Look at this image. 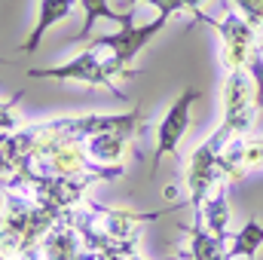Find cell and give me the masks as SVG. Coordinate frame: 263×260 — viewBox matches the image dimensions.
I'll list each match as a JSON object with an SVG mask.
<instances>
[{"mask_svg":"<svg viewBox=\"0 0 263 260\" xmlns=\"http://www.w3.org/2000/svg\"><path fill=\"white\" fill-rule=\"evenodd\" d=\"M165 22H168L165 15H156V22H150V25H141V28H138V25H129V28H120L117 34H101V37L92 43V49L110 52L104 62H107V67H110L114 77H135V70L126 67V65L165 28Z\"/></svg>","mask_w":263,"mask_h":260,"instance_id":"obj_1","label":"cell"},{"mask_svg":"<svg viewBox=\"0 0 263 260\" xmlns=\"http://www.w3.org/2000/svg\"><path fill=\"white\" fill-rule=\"evenodd\" d=\"M230 138H236V135L220 123V129L214 132L202 147H196V153L190 156V165H187L190 205H196V208H199V205L208 199L211 187L217 184V178H220V150L227 147V141H230Z\"/></svg>","mask_w":263,"mask_h":260,"instance_id":"obj_2","label":"cell"},{"mask_svg":"<svg viewBox=\"0 0 263 260\" xmlns=\"http://www.w3.org/2000/svg\"><path fill=\"white\" fill-rule=\"evenodd\" d=\"M28 77L31 80H62V83H89V86H104V89H110L117 98H123V92L120 89H114V73H110V67L107 62L101 59V52L98 49H86V52H80L77 59H70L65 65H52V67H31L28 70Z\"/></svg>","mask_w":263,"mask_h":260,"instance_id":"obj_3","label":"cell"},{"mask_svg":"<svg viewBox=\"0 0 263 260\" xmlns=\"http://www.w3.org/2000/svg\"><path fill=\"white\" fill-rule=\"evenodd\" d=\"M199 98H202V89L187 86L175 98V104L168 107V114L162 117V123L156 126V150H153V159H150V178L159 172V162L168 153H178V144L184 141V135L190 129V120H193L190 110H193V104H196Z\"/></svg>","mask_w":263,"mask_h":260,"instance_id":"obj_4","label":"cell"},{"mask_svg":"<svg viewBox=\"0 0 263 260\" xmlns=\"http://www.w3.org/2000/svg\"><path fill=\"white\" fill-rule=\"evenodd\" d=\"M254 107H257V92L251 73L245 67H233L223 86V126L233 135H248Z\"/></svg>","mask_w":263,"mask_h":260,"instance_id":"obj_5","label":"cell"},{"mask_svg":"<svg viewBox=\"0 0 263 260\" xmlns=\"http://www.w3.org/2000/svg\"><path fill=\"white\" fill-rule=\"evenodd\" d=\"M193 22H205V25H211L214 31H220V37H223V65H227V70L245 67L248 59H251V52L257 49V46H254V28L245 22L242 12H230L223 22H214V18H208L202 9H196V12H193Z\"/></svg>","mask_w":263,"mask_h":260,"instance_id":"obj_6","label":"cell"},{"mask_svg":"<svg viewBox=\"0 0 263 260\" xmlns=\"http://www.w3.org/2000/svg\"><path fill=\"white\" fill-rule=\"evenodd\" d=\"M70 12H73V0H40L37 25H34V31L28 34V40L22 43V52H37V46H40L43 34H46V31H49L52 25L65 22Z\"/></svg>","mask_w":263,"mask_h":260,"instance_id":"obj_7","label":"cell"},{"mask_svg":"<svg viewBox=\"0 0 263 260\" xmlns=\"http://www.w3.org/2000/svg\"><path fill=\"white\" fill-rule=\"evenodd\" d=\"M80 6H83V15H86V18H83V28H80V34H77V40H86L98 18H110V22H117L120 28L135 25V22H132V12H117V9H110L107 0H80Z\"/></svg>","mask_w":263,"mask_h":260,"instance_id":"obj_8","label":"cell"},{"mask_svg":"<svg viewBox=\"0 0 263 260\" xmlns=\"http://www.w3.org/2000/svg\"><path fill=\"white\" fill-rule=\"evenodd\" d=\"M132 132L126 129H110L101 132V135H92L89 138V153L101 162H120L123 153H126V141H129Z\"/></svg>","mask_w":263,"mask_h":260,"instance_id":"obj_9","label":"cell"},{"mask_svg":"<svg viewBox=\"0 0 263 260\" xmlns=\"http://www.w3.org/2000/svg\"><path fill=\"white\" fill-rule=\"evenodd\" d=\"M208 230L217 236V239H227V227H230V202H227V190H217L214 196L205 199V211H202Z\"/></svg>","mask_w":263,"mask_h":260,"instance_id":"obj_10","label":"cell"},{"mask_svg":"<svg viewBox=\"0 0 263 260\" xmlns=\"http://www.w3.org/2000/svg\"><path fill=\"white\" fill-rule=\"evenodd\" d=\"M260 245H263V227L257 224V217H248V224L233 236V248L227 251V260L230 257H254Z\"/></svg>","mask_w":263,"mask_h":260,"instance_id":"obj_11","label":"cell"},{"mask_svg":"<svg viewBox=\"0 0 263 260\" xmlns=\"http://www.w3.org/2000/svg\"><path fill=\"white\" fill-rule=\"evenodd\" d=\"M190 236H193V254L199 260H227L223 239H217L214 233H205L199 227H190Z\"/></svg>","mask_w":263,"mask_h":260,"instance_id":"obj_12","label":"cell"},{"mask_svg":"<svg viewBox=\"0 0 263 260\" xmlns=\"http://www.w3.org/2000/svg\"><path fill=\"white\" fill-rule=\"evenodd\" d=\"M150 6H156L159 9V15H172V12H181V9H190V12H196L199 3H205V0H147Z\"/></svg>","mask_w":263,"mask_h":260,"instance_id":"obj_13","label":"cell"},{"mask_svg":"<svg viewBox=\"0 0 263 260\" xmlns=\"http://www.w3.org/2000/svg\"><path fill=\"white\" fill-rule=\"evenodd\" d=\"M245 70H248V73H251V80H254L257 107H263V55H260V49H254V52H251V59H248Z\"/></svg>","mask_w":263,"mask_h":260,"instance_id":"obj_14","label":"cell"},{"mask_svg":"<svg viewBox=\"0 0 263 260\" xmlns=\"http://www.w3.org/2000/svg\"><path fill=\"white\" fill-rule=\"evenodd\" d=\"M239 6V12L245 15V22L251 28H260L263 25V0H233Z\"/></svg>","mask_w":263,"mask_h":260,"instance_id":"obj_15","label":"cell"},{"mask_svg":"<svg viewBox=\"0 0 263 260\" xmlns=\"http://www.w3.org/2000/svg\"><path fill=\"white\" fill-rule=\"evenodd\" d=\"M18 98H22V92L18 95H12V98H6V101H0V132H9L12 129V107L18 104Z\"/></svg>","mask_w":263,"mask_h":260,"instance_id":"obj_16","label":"cell"},{"mask_svg":"<svg viewBox=\"0 0 263 260\" xmlns=\"http://www.w3.org/2000/svg\"><path fill=\"white\" fill-rule=\"evenodd\" d=\"M135 3H138V0H123V9H126V12H132V6H135Z\"/></svg>","mask_w":263,"mask_h":260,"instance_id":"obj_17","label":"cell"},{"mask_svg":"<svg viewBox=\"0 0 263 260\" xmlns=\"http://www.w3.org/2000/svg\"><path fill=\"white\" fill-rule=\"evenodd\" d=\"M0 65H6V62H3V59H0Z\"/></svg>","mask_w":263,"mask_h":260,"instance_id":"obj_18","label":"cell"},{"mask_svg":"<svg viewBox=\"0 0 263 260\" xmlns=\"http://www.w3.org/2000/svg\"><path fill=\"white\" fill-rule=\"evenodd\" d=\"M260 49H263V43H260Z\"/></svg>","mask_w":263,"mask_h":260,"instance_id":"obj_19","label":"cell"}]
</instances>
